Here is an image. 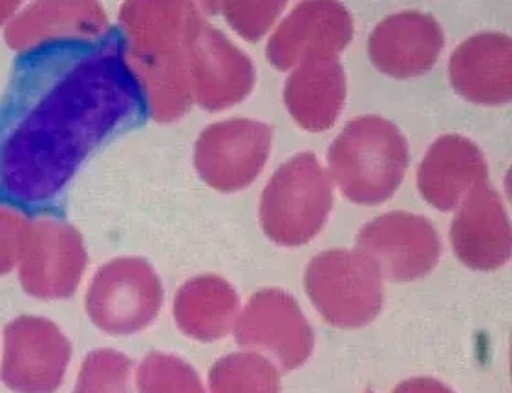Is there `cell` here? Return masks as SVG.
Wrapping results in <instances>:
<instances>
[{
	"instance_id": "cell-1",
	"label": "cell",
	"mask_w": 512,
	"mask_h": 393,
	"mask_svg": "<svg viewBox=\"0 0 512 393\" xmlns=\"http://www.w3.org/2000/svg\"><path fill=\"white\" fill-rule=\"evenodd\" d=\"M54 61L48 50L44 83L33 63L30 83L19 79L0 108V207L54 205L86 156L139 112L138 81L119 50Z\"/></svg>"
},
{
	"instance_id": "cell-2",
	"label": "cell",
	"mask_w": 512,
	"mask_h": 393,
	"mask_svg": "<svg viewBox=\"0 0 512 393\" xmlns=\"http://www.w3.org/2000/svg\"><path fill=\"white\" fill-rule=\"evenodd\" d=\"M328 167L331 180L350 202L379 205L399 189L405 178V136L383 117H357L331 143Z\"/></svg>"
},
{
	"instance_id": "cell-3",
	"label": "cell",
	"mask_w": 512,
	"mask_h": 393,
	"mask_svg": "<svg viewBox=\"0 0 512 393\" xmlns=\"http://www.w3.org/2000/svg\"><path fill=\"white\" fill-rule=\"evenodd\" d=\"M333 183L313 152H302L273 174L260 196V227L286 247L308 244L326 225Z\"/></svg>"
},
{
	"instance_id": "cell-4",
	"label": "cell",
	"mask_w": 512,
	"mask_h": 393,
	"mask_svg": "<svg viewBox=\"0 0 512 393\" xmlns=\"http://www.w3.org/2000/svg\"><path fill=\"white\" fill-rule=\"evenodd\" d=\"M304 289L320 317L341 330L364 328L383 309V275L359 251L331 249L315 256Z\"/></svg>"
},
{
	"instance_id": "cell-5",
	"label": "cell",
	"mask_w": 512,
	"mask_h": 393,
	"mask_svg": "<svg viewBox=\"0 0 512 393\" xmlns=\"http://www.w3.org/2000/svg\"><path fill=\"white\" fill-rule=\"evenodd\" d=\"M163 287L143 258H118L101 267L86 293V313L99 330L134 335L158 317Z\"/></svg>"
},
{
	"instance_id": "cell-6",
	"label": "cell",
	"mask_w": 512,
	"mask_h": 393,
	"mask_svg": "<svg viewBox=\"0 0 512 393\" xmlns=\"http://www.w3.org/2000/svg\"><path fill=\"white\" fill-rule=\"evenodd\" d=\"M185 63L192 101L205 110L242 103L255 86V66L224 33L198 13L185 35Z\"/></svg>"
},
{
	"instance_id": "cell-7",
	"label": "cell",
	"mask_w": 512,
	"mask_h": 393,
	"mask_svg": "<svg viewBox=\"0 0 512 393\" xmlns=\"http://www.w3.org/2000/svg\"><path fill=\"white\" fill-rule=\"evenodd\" d=\"M271 138V127L262 121L227 119L214 123L196 141L194 167L216 191H242L264 169Z\"/></svg>"
},
{
	"instance_id": "cell-8",
	"label": "cell",
	"mask_w": 512,
	"mask_h": 393,
	"mask_svg": "<svg viewBox=\"0 0 512 393\" xmlns=\"http://www.w3.org/2000/svg\"><path fill=\"white\" fill-rule=\"evenodd\" d=\"M235 339L242 348L266 353L284 372L300 368L315 348L299 302L280 289H262L251 297L236 319Z\"/></svg>"
},
{
	"instance_id": "cell-9",
	"label": "cell",
	"mask_w": 512,
	"mask_h": 393,
	"mask_svg": "<svg viewBox=\"0 0 512 393\" xmlns=\"http://www.w3.org/2000/svg\"><path fill=\"white\" fill-rule=\"evenodd\" d=\"M357 251L374 262L383 278L412 282L436 267L441 240L427 218L395 211L364 225L357 234Z\"/></svg>"
},
{
	"instance_id": "cell-10",
	"label": "cell",
	"mask_w": 512,
	"mask_h": 393,
	"mask_svg": "<svg viewBox=\"0 0 512 393\" xmlns=\"http://www.w3.org/2000/svg\"><path fill=\"white\" fill-rule=\"evenodd\" d=\"M21 284L33 297H70L86 267L85 244L72 225L54 218L33 220L22 240Z\"/></svg>"
},
{
	"instance_id": "cell-11",
	"label": "cell",
	"mask_w": 512,
	"mask_h": 393,
	"mask_svg": "<svg viewBox=\"0 0 512 393\" xmlns=\"http://www.w3.org/2000/svg\"><path fill=\"white\" fill-rule=\"evenodd\" d=\"M70 342L50 320L21 317L4 331L0 377L17 393H54L63 384Z\"/></svg>"
},
{
	"instance_id": "cell-12",
	"label": "cell",
	"mask_w": 512,
	"mask_h": 393,
	"mask_svg": "<svg viewBox=\"0 0 512 393\" xmlns=\"http://www.w3.org/2000/svg\"><path fill=\"white\" fill-rule=\"evenodd\" d=\"M352 39V17L342 4L300 2L271 35L267 61L278 70H291L311 59L335 57Z\"/></svg>"
},
{
	"instance_id": "cell-13",
	"label": "cell",
	"mask_w": 512,
	"mask_h": 393,
	"mask_svg": "<svg viewBox=\"0 0 512 393\" xmlns=\"http://www.w3.org/2000/svg\"><path fill=\"white\" fill-rule=\"evenodd\" d=\"M450 225V244L459 260L476 271H494L511 258L512 233L500 194L489 183L470 192Z\"/></svg>"
},
{
	"instance_id": "cell-14",
	"label": "cell",
	"mask_w": 512,
	"mask_h": 393,
	"mask_svg": "<svg viewBox=\"0 0 512 393\" xmlns=\"http://www.w3.org/2000/svg\"><path fill=\"white\" fill-rule=\"evenodd\" d=\"M445 46L443 28L421 11H401L375 26L368 55L375 68L395 79L427 74Z\"/></svg>"
},
{
	"instance_id": "cell-15",
	"label": "cell",
	"mask_w": 512,
	"mask_h": 393,
	"mask_svg": "<svg viewBox=\"0 0 512 393\" xmlns=\"http://www.w3.org/2000/svg\"><path fill=\"white\" fill-rule=\"evenodd\" d=\"M450 85L470 103L507 105L512 97V41L503 33L485 32L459 44L448 63Z\"/></svg>"
},
{
	"instance_id": "cell-16",
	"label": "cell",
	"mask_w": 512,
	"mask_h": 393,
	"mask_svg": "<svg viewBox=\"0 0 512 393\" xmlns=\"http://www.w3.org/2000/svg\"><path fill=\"white\" fill-rule=\"evenodd\" d=\"M489 180V167L476 143L456 134L436 139L417 170V189L438 211H454Z\"/></svg>"
},
{
	"instance_id": "cell-17",
	"label": "cell",
	"mask_w": 512,
	"mask_h": 393,
	"mask_svg": "<svg viewBox=\"0 0 512 393\" xmlns=\"http://www.w3.org/2000/svg\"><path fill=\"white\" fill-rule=\"evenodd\" d=\"M198 6L191 2H127L119 21L125 32L130 64L169 61L183 52L185 35Z\"/></svg>"
},
{
	"instance_id": "cell-18",
	"label": "cell",
	"mask_w": 512,
	"mask_h": 393,
	"mask_svg": "<svg viewBox=\"0 0 512 393\" xmlns=\"http://www.w3.org/2000/svg\"><path fill=\"white\" fill-rule=\"evenodd\" d=\"M105 11L97 2H37L11 22L6 41L26 52L48 44L86 41L107 32Z\"/></svg>"
},
{
	"instance_id": "cell-19",
	"label": "cell",
	"mask_w": 512,
	"mask_h": 393,
	"mask_svg": "<svg viewBox=\"0 0 512 393\" xmlns=\"http://www.w3.org/2000/svg\"><path fill=\"white\" fill-rule=\"evenodd\" d=\"M346 101V75L337 57H319L299 64L284 88L291 117L310 132L337 123Z\"/></svg>"
},
{
	"instance_id": "cell-20",
	"label": "cell",
	"mask_w": 512,
	"mask_h": 393,
	"mask_svg": "<svg viewBox=\"0 0 512 393\" xmlns=\"http://www.w3.org/2000/svg\"><path fill=\"white\" fill-rule=\"evenodd\" d=\"M238 309L240 298L235 287L214 275L192 278L174 298L178 328L200 342L224 339L235 328Z\"/></svg>"
},
{
	"instance_id": "cell-21",
	"label": "cell",
	"mask_w": 512,
	"mask_h": 393,
	"mask_svg": "<svg viewBox=\"0 0 512 393\" xmlns=\"http://www.w3.org/2000/svg\"><path fill=\"white\" fill-rule=\"evenodd\" d=\"M209 386L211 393H280V375L264 355L240 351L214 362Z\"/></svg>"
},
{
	"instance_id": "cell-22",
	"label": "cell",
	"mask_w": 512,
	"mask_h": 393,
	"mask_svg": "<svg viewBox=\"0 0 512 393\" xmlns=\"http://www.w3.org/2000/svg\"><path fill=\"white\" fill-rule=\"evenodd\" d=\"M139 393H205L191 364L167 353H150L138 368Z\"/></svg>"
},
{
	"instance_id": "cell-23",
	"label": "cell",
	"mask_w": 512,
	"mask_h": 393,
	"mask_svg": "<svg viewBox=\"0 0 512 393\" xmlns=\"http://www.w3.org/2000/svg\"><path fill=\"white\" fill-rule=\"evenodd\" d=\"M132 362L112 350L92 351L86 357L74 393H132Z\"/></svg>"
},
{
	"instance_id": "cell-24",
	"label": "cell",
	"mask_w": 512,
	"mask_h": 393,
	"mask_svg": "<svg viewBox=\"0 0 512 393\" xmlns=\"http://www.w3.org/2000/svg\"><path fill=\"white\" fill-rule=\"evenodd\" d=\"M214 8L222 10L225 21L249 43H256L277 22L286 2H220Z\"/></svg>"
},
{
	"instance_id": "cell-25",
	"label": "cell",
	"mask_w": 512,
	"mask_h": 393,
	"mask_svg": "<svg viewBox=\"0 0 512 393\" xmlns=\"http://www.w3.org/2000/svg\"><path fill=\"white\" fill-rule=\"evenodd\" d=\"M28 222L8 207H0V275L10 273L21 258L22 240Z\"/></svg>"
},
{
	"instance_id": "cell-26",
	"label": "cell",
	"mask_w": 512,
	"mask_h": 393,
	"mask_svg": "<svg viewBox=\"0 0 512 393\" xmlns=\"http://www.w3.org/2000/svg\"><path fill=\"white\" fill-rule=\"evenodd\" d=\"M392 393H454L447 384L439 383L430 377H417L399 384Z\"/></svg>"
},
{
	"instance_id": "cell-27",
	"label": "cell",
	"mask_w": 512,
	"mask_h": 393,
	"mask_svg": "<svg viewBox=\"0 0 512 393\" xmlns=\"http://www.w3.org/2000/svg\"><path fill=\"white\" fill-rule=\"evenodd\" d=\"M19 6H21L19 2H0V24L19 10Z\"/></svg>"
},
{
	"instance_id": "cell-28",
	"label": "cell",
	"mask_w": 512,
	"mask_h": 393,
	"mask_svg": "<svg viewBox=\"0 0 512 393\" xmlns=\"http://www.w3.org/2000/svg\"><path fill=\"white\" fill-rule=\"evenodd\" d=\"M366 393H372V392H366Z\"/></svg>"
}]
</instances>
